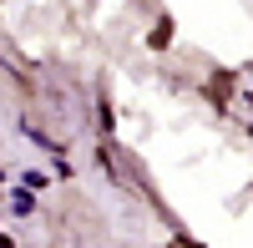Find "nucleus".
<instances>
[{
    "mask_svg": "<svg viewBox=\"0 0 253 248\" xmlns=\"http://www.w3.org/2000/svg\"><path fill=\"white\" fill-rule=\"evenodd\" d=\"M10 208H15L20 218H31V213H36V193H31V188H15V193H10Z\"/></svg>",
    "mask_w": 253,
    "mask_h": 248,
    "instance_id": "f257e3e1",
    "label": "nucleus"
},
{
    "mask_svg": "<svg viewBox=\"0 0 253 248\" xmlns=\"http://www.w3.org/2000/svg\"><path fill=\"white\" fill-rule=\"evenodd\" d=\"M167 41H172V20H167V15H162V20H157V26H152V36H147V46H152V51H162V46H167Z\"/></svg>",
    "mask_w": 253,
    "mask_h": 248,
    "instance_id": "f03ea898",
    "label": "nucleus"
},
{
    "mask_svg": "<svg viewBox=\"0 0 253 248\" xmlns=\"http://www.w3.org/2000/svg\"><path fill=\"white\" fill-rule=\"evenodd\" d=\"M96 117H101V127H107V137H112V122H117V112H112V101H107V96L96 101Z\"/></svg>",
    "mask_w": 253,
    "mask_h": 248,
    "instance_id": "7ed1b4c3",
    "label": "nucleus"
},
{
    "mask_svg": "<svg viewBox=\"0 0 253 248\" xmlns=\"http://www.w3.org/2000/svg\"><path fill=\"white\" fill-rule=\"evenodd\" d=\"M20 177H26V188H31V193H41V188H46V182H51L46 172H20Z\"/></svg>",
    "mask_w": 253,
    "mask_h": 248,
    "instance_id": "20e7f679",
    "label": "nucleus"
},
{
    "mask_svg": "<svg viewBox=\"0 0 253 248\" xmlns=\"http://www.w3.org/2000/svg\"><path fill=\"white\" fill-rule=\"evenodd\" d=\"M172 248H203V243H193V238H177V243H172Z\"/></svg>",
    "mask_w": 253,
    "mask_h": 248,
    "instance_id": "39448f33",
    "label": "nucleus"
},
{
    "mask_svg": "<svg viewBox=\"0 0 253 248\" xmlns=\"http://www.w3.org/2000/svg\"><path fill=\"white\" fill-rule=\"evenodd\" d=\"M248 137H253V127H248Z\"/></svg>",
    "mask_w": 253,
    "mask_h": 248,
    "instance_id": "423d86ee",
    "label": "nucleus"
},
{
    "mask_svg": "<svg viewBox=\"0 0 253 248\" xmlns=\"http://www.w3.org/2000/svg\"><path fill=\"white\" fill-rule=\"evenodd\" d=\"M0 177H5V172H0Z\"/></svg>",
    "mask_w": 253,
    "mask_h": 248,
    "instance_id": "0eeeda50",
    "label": "nucleus"
}]
</instances>
